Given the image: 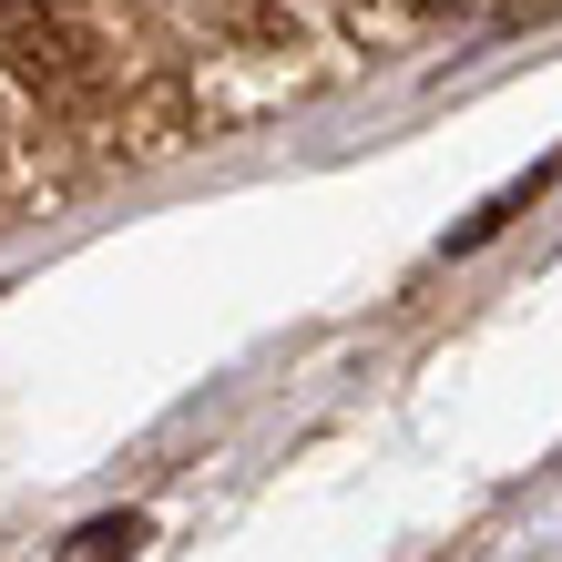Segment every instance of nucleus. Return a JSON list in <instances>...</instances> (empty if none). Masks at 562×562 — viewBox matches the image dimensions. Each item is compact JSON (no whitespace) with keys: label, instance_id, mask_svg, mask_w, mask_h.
<instances>
[{"label":"nucleus","instance_id":"1","mask_svg":"<svg viewBox=\"0 0 562 562\" xmlns=\"http://www.w3.org/2000/svg\"><path fill=\"white\" fill-rule=\"evenodd\" d=\"M134 542H144V521L123 512V521H92V532H72V552H61V562H123Z\"/></svg>","mask_w":562,"mask_h":562}]
</instances>
